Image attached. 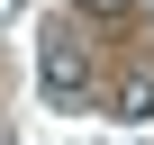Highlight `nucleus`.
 I'll use <instances>...</instances> for the list:
<instances>
[{"mask_svg": "<svg viewBox=\"0 0 154 145\" xmlns=\"http://www.w3.org/2000/svg\"><path fill=\"white\" fill-rule=\"evenodd\" d=\"M45 91L72 109V100H91V63H82V45H72V27H45Z\"/></svg>", "mask_w": 154, "mask_h": 145, "instance_id": "obj_1", "label": "nucleus"}, {"mask_svg": "<svg viewBox=\"0 0 154 145\" xmlns=\"http://www.w3.org/2000/svg\"><path fill=\"white\" fill-rule=\"evenodd\" d=\"M109 109H118L127 127H136V118H154V63H136V72H127V82H118V100H109Z\"/></svg>", "mask_w": 154, "mask_h": 145, "instance_id": "obj_2", "label": "nucleus"}, {"mask_svg": "<svg viewBox=\"0 0 154 145\" xmlns=\"http://www.w3.org/2000/svg\"><path fill=\"white\" fill-rule=\"evenodd\" d=\"M91 18H127V0H91Z\"/></svg>", "mask_w": 154, "mask_h": 145, "instance_id": "obj_3", "label": "nucleus"}]
</instances>
